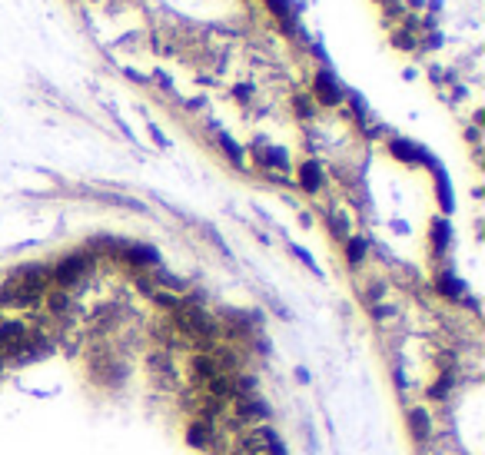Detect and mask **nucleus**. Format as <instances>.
I'll return each mask as SVG.
<instances>
[{"label":"nucleus","mask_w":485,"mask_h":455,"mask_svg":"<svg viewBox=\"0 0 485 455\" xmlns=\"http://www.w3.org/2000/svg\"><path fill=\"white\" fill-rule=\"evenodd\" d=\"M187 442L193 445V449H206V452H213V449H216V442H223L220 422L197 415V419L187 425Z\"/></svg>","instance_id":"nucleus-1"},{"label":"nucleus","mask_w":485,"mask_h":455,"mask_svg":"<svg viewBox=\"0 0 485 455\" xmlns=\"http://www.w3.org/2000/svg\"><path fill=\"white\" fill-rule=\"evenodd\" d=\"M87 266H90V260L87 256H66V260H60L54 266V272H50V282H57V286H74V282L87 272Z\"/></svg>","instance_id":"nucleus-2"},{"label":"nucleus","mask_w":485,"mask_h":455,"mask_svg":"<svg viewBox=\"0 0 485 455\" xmlns=\"http://www.w3.org/2000/svg\"><path fill=\"white\" fill-rule=\"evenodd\" d=\"M223 372L220 359H216V352H193V359H189V379L199 382V386H206L210 379H216Z\"/></svg>","instance_id":"nucleus-3"},{"label":"nucleus","mask_w":485,"mask_h":455,"mask_svg":"<svg viewBox=\"0 0 485 455\" xmlns=\"http://www.w3.org/2000/svg\"><path fill=\"white\" fill-rule=\"evenodd\" d=\"M409 425H412V435L419 439V442H426L432 432V422H429V412L426 409H412L409 412Z\"/></svg>","instance_id":"nucleus-4"},{"label":"nucleus","mask_w":485,"mask_h":455,"mask_svg":"<svg viewBox=\"0 0 485 455\" xmlns=\"http://www.w3.org/2000/svg\"><path fill=\"white\" fill-rule=\"evenodd\" d=\"M316 93H320L322 103H336V100H339V90H336V83H332L326 74L316 76Z\"/></svg>","instance_id":"nucleus-5"},{"label":"nucleus","mask_w":485,"mask_h":455,"mask_svg":"<svg viewBox=\"0 0 485 455\" xmlns=\"http://www.w3.org/2000/svg\"><path fill=\"white\" fill-rule=\"evenodd\" d=\"M299 176H303V186H306V190H320V166H316V163H306V166L299 170Z\"/></svg>","instance_id":"nucleus-6"},{"label":"nucleus","mask_w":485,"mask_h":455,"mask_svg":"<svg viewBox=\"0 0 485 455\" xmlns=\"http://www.w3.org/2000/svg\"><path fill=\"white\" fill-rule=\"evenodd\" d=\"M349 260L353 263L363 260V239H353V243H349Z\"/></svg>","instance_id":"nucleus-7"},{"label":"nucleus","mask_w":485,"mask_h":455,"mask_svg":"<svg viewBox=\"0 0 485 455\" xmlns=\"http://www.w3.org/2000/svg\"><path fill=\"white\" fill-rule=\"evenodd\" d=\"M0 323H4V306H0Z\"/></svg>","instance_id":"nucleus-8"}]
</instances>
